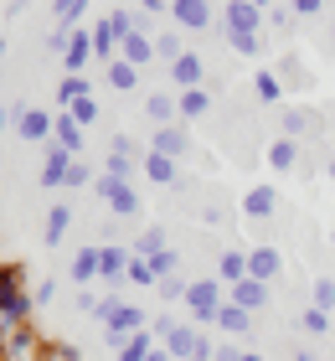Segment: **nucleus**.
Instances as JSON below:
<instances>
[{"label":"nucleus","instance_id":"1","mask_svg":"<svg viewBox=\"0 0 335 361\" xmlns=\"http://www.w3.org/2000/svg\"><path fill=\"white\" fill-rule=\"evenodd\" d=\"M31 310H37V300L21 289V264H0V336L26 325Z\"/></svg>","mask_w":335,"mask_h":361},{"label":"nucleus","instance_id":"2","mask_svg":"<svg viewBox=\"0 0 335 361\" xmlns=\"http://www.w3.org/2000/svg\"><path fill=\"white\" fill-rule=\"evenodd\" d=\"M222 305H227V284H222V279H191V289H186V310H191V320H196V325H212Z\"/></svg>","mask_w":335,"mask_h":361},{"label":"nucleus","instance_id":"3","mask_svg":"<svg viewBox=\"0 0 335 361\" xmlns=\"http://www.w3.org/2000/svg\"><path fill=\"white\" fill-rule=\"evenodd\" d=\"M93 191H98V202H109L114 217H140V191H134V180H114V176H98L93 180Z\"/></svg>","mask_w":335,"mask_h":361},{"label":"nucleus","instance_id":"4","mask_svg":"<svg viewBox=\"0 0 335 361\" xmlns=\"http://www.w3.org/2000/svg\"><path fill=\"white\" fill-rule=\"evenodd\" d=\"M129 264H134V248H124V243H104L98 248V279L104 284H124Z\"/></svg>","mask_w":335,"mask_h":361},{"label":"nucleus","instance_id":"5","mask_svg":"<svg viewBox=\"0 0 335 361\" xmlns=\"http://www.w3.org/2000/svg\"><path fill=\"white\" fill-rule=\"evenodd\" d=\"M73 160H78V155H67L57 140H47V155H42V186H47V191L67 186V171H73Z\"/></svg>","mask_w":335,"mask_h":361},{"label":"nucleus","instance_id":"6","mask_svg":"<svg viewBox=\"0 0 335 361\" xmlns=\"http://www.w3.org/2000/svg\"><path fill=\"white\" fill-rule=\"evenodd\" d=\"M171 16H176L181 31H207V26L217 21V6H212V0H176Z\"/></svg>","mask_w":335,"mask_h":361},{"label":"nucleus","instance_id":"7","mask_svg":"<svg viewBox=\"0 0 335 361\" xmlns=\"http://www.w3.org/2000/svg\"><path fill=\"white\" fill-rule=\"evenodd\" d=\"M88 68H93V31H73V42H67V52H62V73L83 78Z\"/></svg>","mask_w":335,"mask_h":361},{"label":"nucleus","instance_id":"8","mask_svg":"<svg viewBox=\"0 0 335 361\" xmlns=\"http://www.w3.org/2000/svg\"><path fill=\"white\" fill-rule=\"evenodd\" d=\"M263 26V11L253 0H222V31H258Z\"/></svg>","mask_w":335,"mask_h":361},{"label":"nucleus","instance_id":"9","mask_svg":"<svg viewBox=\"0 0 335 361\" xmlns=\"http://www.w3.org/2000/svg\"><path fill=\"white\" fill-rule=\"evenodd\" d=\"M140 171H145V180H150V186H176V180H181V160L145 150V155H140Z\"/></svg>","mask_w":335,"mask_h":361},{"label":"nucleus","instance_id":"10","mask_svg":"<svg viewBox=\"0 0 335 361\" xmlns=\"http://www.w3.org/2000/svg\"><path fill=\"white\" fill-rule=\"evenodd\" d=\"M52 129H57V119L47 109H26L21 119H16V135L31 140V145H47V140H52Z\"/></svg>","mask_w":335,"mask_h":361},{"label":"nucleus","instance_id":"11","mask_svg":"<svg viewBox=\"0 0 335 361\" xmlns=\"http://www.w3.org/2000/svg\"><path fill=\"white\" fill-rule=\"evenodd\" d=\"M227 300L238 305V310H248V315H258V310L268 305V284H263V279H243V284L227 289Z\"/></svg>","mask_w":335,"mask_h":361},{"label":"nucleus","instance_id":"12","mask_svg":"<svg viewBox=\"0 0 335 361\" xmlns=\"http://www.w3.org/2000/svg\"><path fill=\"white\" fill-rule=\"evenodd\" d=\"M119 57L134 62V68H150V62H155V37H145V31H129V37L119 42Z\"/></svg>","mask_w":335,"mask_h":361},{"label":"nucleus","instance_id":"13","mask_svg":"<svg viewBox=\"0 0 335 361\" xmlns=\"http://www.w3.org/2000/svg\"><path fill=\"white\" fill-rule=\"evenodd\" d=\"M274 207H279V191H274V186H248V196H243V217L263 222V217H274Z\"/></svg>","mask_w":335,"mask_h":361},{"label":"nucleus","instance_id":"14","mask_svg":"<svg viewBox=\"0 0 335 361\" xmlns=\"http://www.w3.org/2000/svg\"><path fill=\"white\" fill-rule=\"evenodd\" d=\"M150 150H155V155H171V160H181V155H186V129L160 124L155 135H150Z\"/></svg>","mask_w":335,"mask_h":361},{"label":"nucleus","instance_id":"15","mask_svg":"<svg viewBox=\"0 0 335 361\" xmlns=\"http://www.w3.org/2000/svg\"><path fill=\"white\" fill-rule=\"evenodd\" d=\"M67 227H73V207L57 202L52 212H47V222H42V243H47V248H57V243L67 238Z\"/></svg>","mask_w":335,"mask_h":361},{"label":"nucleus","instance_id":"16","mask_svg":"<svg viewBox=\"0 0 335 361\" xmlns=\"http://www.w3.org/2000/svg\"><path fill=\"white\" fill-rule=\"evenodd\" d=\"M201 78H207V73H201V57H196V52H186V57L171 62V83H176L181 93H186V88H201Z\"/></svg>","mask_w":335,"mask_h":361},{"label":"nucleus","instance_id":"17","mask_svg":"<svg viewBox=\"0 0 335 361\" xmlns=\"http://www.w3.org/2000/svg\"><path fill=\"white\" fill-rule=\"evenodd\" d=\"M284 269V258H279V248H248V279H274Z\"/></svg>","mask_w":335,"mask_h":361},{"label":"nucleus","instance_id":"18","mask_svg":"<svg viewBox=\"0 0 335 361\" xmlns=\"http://www.w3.org/2000/svg\"><path fill=\"white\" fill-rule=\"evenodd\" d=\"M196 341H201V331H196V325H176V331H171V336H165V341H160V346H165V351H171L176 361H191V351H196Z\"/></svg>","mask_w":335,"mask_h":361},{"label":"nucleus","instance_id":"19","mask_svg":"<svg viewBox=\"0 0 335 361\" xmlns=\"http://www.w3.org/2000/svg\"><path fill=\"white\" fill-rule=\"evenodd\" d=\"M268 166H274V171H299V140L279 135L274 145H268Z\"/></svg>","mask_w":335,"mask_h":361},{"label":"nucleus","instance_id":"20","mask_svg":"<svg viewBox=\"0 0 335 361\" xmlns=\"http://www.w3.org/2000/svg\"><path fill=\"white\" fill-rule=\"evenodd\" d=\"M52 140L62 145L67 155H78V150H83V124H78L67 109H57V135H52Z\"/></svg>","mask_w":335,"mask_h":361},{"label":"nucleus","instance_id":"21","mask_svg":"<svg viewBox=\"0 0 335 361\" xmlns=\"http://www.w3.org/2000/svg\"><path fill=\"white\" fill-rule=\"evenodd\" d=\"M67 274H73V284L88 289L93 279H98V248H78V253H73V264H67Z\"/></svg>","mask_w":335,"mask_h":361},{"label":"nucleus","instance_id":"22","mask_svg":"<svg viewBox=\"0 0 335 361\" xmlns=\"http://www.w3.org/2000/svg\"><path fill=\"white\" fill-rule=\"evenodd\" d=\"M93 57L104 62V68H109L114 57H119V31H114L109 21H98V26H93Z\"/></svg>","mask_w":335,"mask_h":361},{"label":"nucleus","instance_id":"23","mask_svg":"<svg viewBox=\"0 0 335 361\" xmlns=\"http://www.w3.org/2000/svg\"><path fill=\"white\" fill-rule=\"evenodd\" d=\"M212 325H217V331H227V336H248V325H253V315H248V310H238V305L227 300L222 310H217V320H212Z\"/></svg>","mask_w":335,"mask_h":361},{"label":"nucleus","instance_id":"24","mask_svg":"<svg viewBox=\"0 0 335 361\" xmlns=\"http://www.w3.org/2000/svg\"><path fill=\"white\" fill-rule=\"evenodd\" d=\"M253 98H258V104H279V98H284V78L274 68H258L253 73Z\"/></svg>","mask_w":335,"mask_h":361},{"label":"nucleus","instance_id":"25","mask_svg":"<svg viewBox=\"0 0 335 361\" xmlns=\"http://www.w3.org/2000/svg\"><path fill=\"white\" fill-rule=\"evenodd\" d=\"M279 129H284L289 140L315 135V114H310V109H284V114H279Z\"/></svg>","mask_w":335,"mask_h":361},{"label":"nucleus","instance_id":"26","mask_svg":"<svg viewBox=\"0 0 335 361\" xmlns=\"http://www.w3.org/2000/svg\"><path fill=\"white\" fill-rule=\"evenodd\" d=\"M104 78H109V88H140V68H134V62H124V57H114L109 68H104Z\"/></svg>","mask_w":335,"mask_h":361},{"label":"nucleus","instance_id":"27","mask_svg":"<svg viewBox=\"0 0 335 361\" xmlns=\"http://www.w3.org/2000/svg\"><path fill=\"white\" fill-rule=\"evenodd\" d=\"M176 109L186 114V119H201V114L212 109V93L207 88H186V93H176Z\"/></svg>","mask_w":335,"mask_h":361},{"label":"nucleus","instance_id":"28","mask_svg":"<svg viewBox=\"0 0 335 361\" xmlns=\"http://www.w3.org/2000/svg\"><path fill=\"white\" fill-rule=\"evenodd\" d=\"M222 37H227V47L238 57H263V37L258 31H222Z\"/></svg>","mask_w":335,"mask_h":361},{"label":"nucleus","instance_id":"29","mask_svg":"<svg viewBox=\"0 0 335 361\" xmlns=\"http://www.w3.org/2000/svg\"><path fill=\"white\" fill-rule=\"evenodd\" d=\"M145 114H150L155 124H171L176 114H181V109H176V93H150V98H145Z\"/></svg>","mask_w":335,"mask_h":361},{"label":"nucleus","instance_id":"30","mask_svg":"<svg viewBox=\"0 0 335 361\" xmlns=\"http://www.w3.org/2000/svg\"><path fill=\"white\" fill-rule=\"evenodd\" d=\"M165 248H171V243H165V227H145V233L134 238V258H155Z\"/></svg>","mask_w":335,"mask_h":361},{"label":"nucleus","instance_id":"31","mask_svg":"<svg viewBox=\"0 0 335 361\" xmlns=\"http://www.w3.org/2000/svg\"><path fill=\"white\" fill-rule=\"evenodd\" d=\"M88 93H93L88 78H67V73H62V83H57V104H62V109H73L78 98H88Z\"/></svg>","mask_w":335,"mask_h":361},{"label":"nucleus","instance_id":"32","mask_svg":"<svg viewBox=\"0 0 335 361\" xmlns=\"http://www.w3.org/2000/svg\"><path fill=\"white\" fill-rule=\"evenodd\" d=\"M217 279H222L227 289H232V284H243V279H248V253H238V248L222 253V274H217Z\"/></svg>","mask_w":335,"mask_h":361},{"label":"nucleus","instance_id":"33","mask_svg":"<svg viewBox=\"0 0 335 361\" xmlns=\"http://www.w3.org/2000/svg\"><path fill=\"white\" fill-rule=\"evenodd\" d=\"M186 52H191V47L181 42V31H160V37H155V57L160 62H176V57H186Z\"/></svg>","mask_w":335,"mask_h":361},{"label":"nucleus","instance_id":"34","mask_svg":"<svg viewBox=\"0 0 335 361\" xmlns=\"http://www.w3.org/2000/svg\"><path fill=\"white\" fill-rule=\"evenodd\" d=\"M134 171H140V155H114V150H109L104 176H114V180H134Z\"/></svg>","mask_w":335,"mask_h":361},{"label":"nucleus","instance_id":"35","mask_svg":"<svg viewBox=\"0 0 335 361\" xmlns=\"http://www.w3.org/2000/svg\"><path fill=\"white\" fill-rule=\"evenodd\" d=\"M150 351H155V336H145V331H134V336L124 341V351H119V361H145Z\"/></svg>","mask_w":335,"mask_h":361},{"label":"nucleus","instance_id":"36","mask_svg":"<svg viewBox=\"0 0 335 361\" xmlns=\"http://www.w3.org/2000/svg\"><path fill=\"white\" fill-rule=\"evenodd\" d=\"M310 305H315V310H325V315H335V279H315Z\"/></svg>","mask_w":335,"mask_h":361},{"label":"nucleus","instance_id":"37","mask_svg":"<svg viewBox=\"0 0 335 361\" xmlns=\"http://www.w3.org/2000/svg\"><path fill=\"white\" fill-rule=\"evenodd\" d=\"M145 264L155 269V279H171V274H181V253L165 248V253H155V258H145Z\"/></svg>","mask_w":335,"mask_h":361},{"label":"nucleus","instance_id":"38","mask_svg":"<svg viewBox=\"0 0 335 361\" xmlns=\"http://www.w3.org/2000/svg\"><path fill=\"white\" fill-rule=\"evenodd\" d=\"M124 284H140V289H155V284H160V279H155V269H150V264H145V258H134V264H129V274H124Z\"/></svg>","mask_w":335,"mask_h":361},{"label":"nucleus","instance_id":"39","mask_svg":"<svg viewBox=\"0 0 335 361\" xmlns=\"http://www.w3.org/2000/svg\"><path fill=\"white\" fill-rule=\"evenodd\" d=\"M299 325H305L310 336H325L330 331V315H325V310H315V305H305V310H299Z\"/></svg>","mask_w":335,"mask_h":361},{"label":"nucleus","instance_id":"40","mask_svg":"<svg viewBox=\"0 0 335 361\" xmlns=\"http://www.w3.org/2000/svg\"><path fill=\"white\" fill-rule=\"evenodd\" d=\"M67 114H73L83 129H93V124H98V98H93V93H88V98H78V104L67 109Z\"/></svg>","mask_w":335,"mask_h":361},{"label":"nucleus","instance_id":"41","mask_svg":"<svg viewBox=\"0 0 335 361\" xmlns=\"http://www.w3.org/2000/svg\"><path fill=\"white\" fill-rule=\"evenodd\" d=\"M83 6H88V0H57V6H52L57 11V31H73V21H78Z\"/></svg>","mask_w":335,"mask_h":361},{"label":"nucleus","instance_id":"42","mask_svg":"<svg viewBox=\"0 0 335 361\" xmlns=\"http://www.w3.org/2000/svg\"><path fill=\"white\" fill-rule=\"evenodd\" d=\"M155 289H160V300H186V289H191V284H186L181 274H171V279H160Z\"/></svg>","mask_w":335,"mask_h":361},{"label":"nucleus","instance_id":"43","mask_svg":"<svg viewBox=\"0 0 335 361\" xmlns=\"http://www.w3.org/2000/svg\"><path fill=\"white\" fill-rule=\"evenodd\" d=\"M93 166H83V160H73V171H67V191H78V186H93Z\"/></svg>","mask_w":335,"mask_h":361},{"label":"nucleus","instance_id":"44","mask_svg":"<svg viewBox=\"0 0 335 361\" xmlns=\"http://www.w3.org/2000/svg\"><path fill=\"white\" fill-rule=\"evenodd\" d=\"M6 346H11V356H26V351H31V331H26V325L6 331Z\"/></svg>","mask_w":335,"mask_h":361},{"label":"nucleus","instance_id":"45","mask_svg":"<svg viewBox=\"0 0 335 361\" xmlns=\"http://www.w3.org/2000/svg\"><path fill=\"white\" fill-rule=\"evenodd\" d=\"M109 26L119 31V42L129 37V31H140V26H134V16H129V11H114V16H109Z\"/></svg>","mask_w":335,"mask_h":361},{"label":"nucleus","instance_id":"46","mask_svg":"<svg viewBox=\"0 0 335 361\" xmlns=\"http://www.w3.org/2000/svg\"><path fill=\"white\" fill-rule=\"evenodd\" d=\"M243 356H248L243 346H232V341H217V356H212V361H243Z\"/></svg>","mask_w":335,"mask_h":361},{"label":"nucleus","instance_id":"47","mask_svg":"<svg viewBox=\"0 0 335 361\" xmlns=\"http://www.w3.org/2000/svg\"><path fill=\"white\" fill-rule=\"evenodd\" d=\"M31 300H37V305H47V300H57V279H42V284L31 289Z\"/></svg>","mask_w":335,"mask_h":361},{"label":"nucleus","instance_id":"48","mask_svg":"<svg viewBox=\"0 0 335 361\" xmlns=\"http://www.w3.org/2000/svg\"><path fill=\"white\" fill-rule=\"evenodd\" d=\"M289 6H294V16H320L325 0H289Z\"/></svg>","mask_w":335,"mask_h":361},{"label":"nucleus","instance_id":"49","mask_svg":"<svg viewBox=\"0 0 335 361\" xmlns=\"http://www.w3.org/2000/svg\"><path fill=\"white\" fill-rule=\"evenodd\" d=\"M150 331H155V341H165V336L176 331V320L171 315H155V320H150Z\"/></svg>","mask_w":335,"mask_h":361},{"label":"nucleus","instance_id":"50","mask_svg":"<svg viewBox=\"0 0 335 361\" xmlns=\"http://www.w3.org/2000/svg\"><path fill=\"white\" fill-rule=\"evenodd\" d=\"M73 305L83 310V315H93V310H98V300H93V294H88V289H83V294H78V300H73Z\"/></svg>","mask_w":335,"mask_h":361},{"label":"nucleus","instance_id":"51","mask_svg":"<svg viewBox=\"0 0 335 361\" xmlns=\"http://www.w3.org/2000/svg\"><path fill=\"white\" fill-rule=\"evenodd\" d=\"M114 155H134V140L129 135H114Z\"/></svg>","mask_w":335,"mask_h":361},{"label":"nucleus","instance_id":"52","mask_svg":"<svg viewBox=\"0 0 335 361\" xmlns=\"http://www.w3.org/2000/svg\"><path fill=\"white\" fill-rule=\"evenodd\" d=\"M140 6H145L150 16H160V11H171V6H176V0H140Z\"/></svg>","mask_w":335,"mask_h":361},{"label":"nucleus","instance_id":"53","mask_svg":"<svg viewBox=\"0 0 335 361\" xmlns=\"http://www.w3.org/2000/svg\"><path fill=\"white\" fill-rule=\"evenodd\" d=\"M145 361H176V356H171V351H165V346H155V351H150Z\"/></svg>","mask_w":335,"mask_h":361},{"label":"nucleus","instance_id":"54","mask_svg":"<svg viewBox=\"0 0 335 361\" xmlns=\"http://www.w3.org/2000/svg\"><path fill=\"white\" fill-rule=\"evenodd\" d=\"M16 119V109H0V135H6V124Z\"/></svg>","mask_w":335,"mask_h":361},{"label":"nucleus","instance_id":"55","mask_svg":"<svg viewBox=\"0 0 335 361\" xmlns=\"http://www.w3.org/2000/svg\"><path fill=\"white\" fill-rule=\"evenodd\" d=\"M294 361H320V356H315V351H294Z\"/></svg>","mask_w":335,"mask_h":361},{"label":"nucleus","instance_id":"56","mask_svg":"<svg viewBox=\"0 0 335 361\" xmlns=\"http://www.w3.org/2000/svg\"><path fill=\"white\" fill-rule=\"evenodd\" d=\"M325 176H330V180H335V155H330V166H325Z\"/></svg>","mask_w":335,"mask_h":361},{"label":"nucleus","instance_id":"57","mask_svg":"<svg viewBox=\"0 0 335 361\" xmlns=\"http://www.w3.org/2000/svg\"><path fill=\"white\" fill-rule=\"evenodd\" d=\"M253 6H258V11H268V6H274V0H253Z\"/></svg>","mask_w":335,"mask_h":361},{"label":"nucleus","instance_id":"58","mask_svg":"<svg viewBox=\"0 0 335 361\" xmlns=\"http://www.w3.org/2000/svg\"><path fill=\"white\" fill-rule=\"evenodd\" d=\"M243 361H263V356H258V351H248V356H243Z\"/></svg>","mask_w":335,"mask_h":361},{"label":"nucleus","instance_id":"59","mask_svg":"<svg viewBox=\"0 0 335 361\" xmlns=\"http://www.w3.org/2000/svg\"><path fill=\"white\" fill-rule=\"evenodd\" d=\"M0 68H6V42H0Z\"/></svg>","mask_w":335,"mask_h":361},{"label":"nucleus","instance_id":"60","mask_svg":"<svg viewBox=\"0 0 335 361\" xmlns=\"http://www.w3.org/2000/svg\"><path fill=\"white\" fill-rule=\"evenodd\" d=\"M330 42H335V21H330Z\"/></svg>","mask_w":335,"mask_h":361},{"label":"nucleus","instance_id":"61","mask_svg":"<svg viewBox=\"0 0 335 361\" xmlns=\"http://www.w3.org/2000/svg\"><path fill=\"white\" fill-rule=\"evenodd\" d=\"M212 6H222V0H212Z\"/></svg>","mask_w":335,"mask_h":361}]
</instances>
